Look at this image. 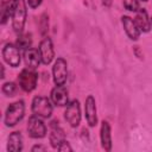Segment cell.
<instances>
[{"label":"cell","instance_id":"1","mask_svg":"<svg viewBox=\"0 0 152 152\" xmlns=\"http://www.w3.org/2000/svg\"><path fill=\"white\" fill-rule=\"evenodd\" d=\"M25 115V102L23 100H18L11 103L5 112L4 122L6 127H14L19 124Z\"/></svg>","mask_w":152,"mask_h":152},{"label":"cell","instance_id":"2","mask_svg":"<svg viewBox=\"0 0 152 152\" xmlns=\"http://www.w3.org/2000/svg\"><path fill=\"white\" fill-rule=\"evenodd\" d=\"M51 99L43 96V95H37L32 99L31 103V110L33 115H37L42 119H50L52 115L53 106H52Z\"/></svg>","mask_w":152,"mask_h":152},{"label":"cell","instance_id":"3","mask_svg":"<svg viewBox=\"0 0 152 152\" xmlns=\"http://www.w3.org/2000/svg\"><path fill=\"white\" fill-rule=\"evenodd\" d=\"M27 1L25 0H15L14 8L12 12V27L15 33H23L25 23H26V17H27V7H26Z\"/></svg>","mask_w":152,"mask_h":152},{"label":"cell","instance_id":"4","mask_svg":"<svg viewBox=\"0 0 152 152\" xmlns=\"http://www.w3.org/2000/svg\"><path fill=\"white\" fill-rule=\"evenodd\" d=\"M37 82H38V74L34 71V69L25 68L18 75L19 87L26 93L33 91L37 87Z\"/></svg>","mask_w":152,"mask_h":152},{"label":"cell","instance_id":"5","mask_svg":"<svg viewBox=\"0 0 152 152\" xmlns=\"http://www.w3.org/2000/svg\"><path fill=\"white\" fill-rule=\"evenodd\" d=\"M27 133L33 139H43L48 133V128L43 119L37 115L30 116L27 121Z\"/></svg>","mask_w":152,"mask_h":152},{"label":"cell","instance_id":"6","mask_svg":"<svg viewBox=\"0 0 152 152\" xmlns=\"http://www.w3.org/2000/svg\"><path fill=\"white\" fill-rule=\"evenodd\" d=\"M68 78V63L64 58L58 57L52 65V80L56 86H64Z\"/></svg>","mask_w":152,"mask_h":152},{"label":"cell","instance_id":"7","mask_svg":"<svg viewBox=\"0 0 152 152\" xmlns=\"http://www.w3.org/2000/svg\"><path fill=\"white\" fill-rule=\"evenodd\" d=\"M81 106L78 100H72L65 106L64 119L71 127H77L81 122Z\"/></svg>","mask_w":152,"mask_h":152},{"label":"cell","instance_id":"8","mask_svg":"<svg viewBox=\"0 0 152 152\" xmlns=\"http://www.w3.org/2000/svg\"><path fill=\"white\" fill-rule=\"evenodd\" d=\"M2 58L12 68L19 66L21 62L20 49L15 44H12V43L5 44V46L2 48Z\"/></svg>","mask_w":152,"mask_h":152},{"label":"cell","instance_id":"9","mask_svg":"<svg viewBox=\"0 0 152 152\" xmlns=\"http://www.w3.org/2000/svg\"><path fill=\"white\" fill-rule=\"evenodd\" d=\"M38 51L42 58V63L45 65H49L55 58V50H53V44L51 38L44 37L39 43Z\"/></svg>","mask_w":152,"mask_h":152},{"label":"cell","instance_id":"10","mask_svg":"<svg viewBox=\"0 0 152 152\" xmlns=\"http://www.w3.org/2000/svg\"><path fill=\"white\" fill-rule=\"evenodd\" d=\"M84 116L89 127H95L97 125V109L93 95H88L84 101Z\"/></svg>","mask_w":152,"mask_h":152},{"label":"cell","instance_id":"11","mask_svg":"<svg viewBox=\"0 0 152 152\" xmlns=\"http://www.w3.org/2000/svg\"><path fill=\"white\" fill-rule=\"evenodd\" d=\"M50 145L52 148H58L59 144L65 140V133L63 128L59 126V122L57 120H53L50 122V134H49Z\"/></svg>","mask_w":152,"mask_h":152},{"label":"cell","instance_id":"12","mask_svg":"<svg viewBox=\"0 0 152 152\" xmlns=\"http://www.w3.org/2000/svg\"><path fill=\"white\" fill-rule=\"evenodd\" d=\"M50 99L55 106L58 107H65L69 103V94L68 89L64 86H55L51 89Z\"/></svg>","mask_w":152,"mask_h":152},{"label":"cell","instance_id":"13","mask_svg":"<svg viewBox=\"0 0 152 152\" xmlns=\"http://www.w3.org/2000/svg\"><path fill=\"white\" fill-rule=\"evenodd\" d=\"M121 24H122V27H124L127 37L131 40H138L140 38V33L141 32L138 28L134 19H132L128 15H122L121 17Z\"/></svg>","mask_w":152,"mask_h":152},{"label":"cell","instance_id":"14","mask_svg":"<svg viewBox=\"0 0 152 152\" xmlns=\"http://www.w3.org/2000/svg\"><path fill=\"white\" fill-rule=\"evenodd\" d=\"M23 58H24L26 68H30V69H34L36 70L39 66V64L42 63V58H40L39 51L36 48H30V49L24 50Z\"/></svg>","mask_w":152,"mask_h":152},{"label":"cell","instance_id":"15","mask_svg":"<svg viewBox=\"0 0 152 152\" xmlns=\"http://www.w3.org/2000/svg\"><path fill=\"white\" fill-rule=\"evenodd\" d=\"M100 141H101V146L104 151H110L112 150V128L110 125L108 124V121H102L101 122V127H100Z\"/></svg>","mask_w":152,"mask_h":152},{"label":"cell","instance_id":"16","mask_svg":"<svg viewBox=\"0 0 152 152\" xmlns=\"http://www.w3.org/2000/svg\"><path fill=\"white\" fill-rule=\"evenodd\" d=\"M134 21H135L138 28L140 30V32L147 33L151 31V20L148 18V14L145 8H140L138 12H135Z\"/></svg>","mask_w":152,"mask_h":152},{"label":"cell","instance_id":"17","mask_svg":"<svg viewBox=\"0 0 152 152\" xmlns=\"http://www.w3.org/2000/svg\"><path fill=\"white\" fill-rule=\"evenodd\" d=\"M23 150V135L20 132L15 131L8 135L7 139V151L8 152H20Z\"/></svg>","mask_w":152,"mask_h":152},{"label":"cell","instance_id":"18","mask_svg":"<svg viewBox=\"0 0 152 152\" xmlns=\"http://www.w3.org/2000/svg\"><path fill=\"white\" fill-rule=\"evenodd\" d=\"M14 4H15V0H7L1 4V10H0V19L1 20L0 21L2 25H5L7 23V20L10 19V17H12Z\"/></svg>","mask_w":152,"mask_h":152},{"label":"cell","instance_id":"19","mask_svg":"<svg viewBox=\"0 0 152 152\" xmlns=\"http://www.w3.org/2000/svg\"><path fill=\"white\" fill-rule=\"evenodd\" d=\"M15 45L23 51L26 50V49H30L31 45H32L31 33H19V36L17 38V42H15Z\"/></svg>","mask_w":152,"mask_h":152},{"label":"cell","instance_id":"20","mask_svg":"<svg viewBox=\"0 0 152 152\" xmlns=\"http://www.w3.org/2000/svg\"><path fill=\"white\" fill-rule=\"evenodd\" d=\"M1 90H2V93H4L6 96L12 97V96H14V95L17 94L18 87H17V84H15L14 82H6V83L2 84Z\"/></svg>","mask_w":152,"mask_h":152},{"label":"cell","instance_id":"21","mask_svg":"<svg viewBox=\"0 0 152 152\" xmlns=\"http://www.w3.org/2000/svg\"><path fill=\"white\" fill-rule=\"evenodd\" d=\"M124 7L129 12H138L140 10V5L138 0H122Z\"/></svg>","mask_w":152,"mask_h":152},{"label":"cell","instance_id":"22","mask_svg":"<svg viewBox=\"0 0 152 152\" xmlns=\"http://www.w3.org/2000/svg\"><path fill=\"white\" fill-rule=\"evenodd\" d=\"M48 15L43 14L42 15V20H40V27H42V34H45L48 27H49V20H48Z\"/></svg>","mask_w":152,"mask_h":152},{"label":"cell","instance_id":"23","mask_svg":"<svg viewBox=\"0 0 152 152\" xmlns=\"http://www.w3.org/2000/svg\"><path fill=\"white\" fill-rule=\"evenodd\" d=\"M57 150H58V151H72V147L69 145V142H68L66 139H65V140H63V141L59 144V146H58Z\"/></svg>","mask_w":152,"mask_h":152},{"label":"cell","instance_id":"24","mask_svg":"<svg viewBox=\"0 0 152 152\" xmlns=\"http://www.w3.org/2000/svg\"><path fill=\"white\" fill-rule=\"evenodd\" d=\"M26 1H27V5L30 8H37L40 6L43 0H26Z\"/></svg>","mask_w":152,"mask_h":152},{"label":"cell","instance_id":"25","mask_svg":"<svg viewBox=\"0 0 152 152\" xmlns=\"http://www.w3.org/2000/svg\"><path fill=\"white\" fill-rule=\"evenodd\" d=\"M46 150H48V147L44 146V145H34V146H32V148H31L32 152H36V151H46Z\"/></svg>","mask_w":152,"mask_h":152},{"label":"cell","instance_id":"26","mask_svg":"<svg viewBox=\"0 0 152 152\" xmlns=\"http://www.w3.org/2000/svg\"><path fill=\"white\" fill-rule=\"evenodd\" d=\"M133 50H134V53L137 55L138 58H141V57H142V53H140V49H139V46H134Z\"/></svg>","mask_w":152,"mask_h":152},{"label":"cell","instance_id":"27","mask_svg":"<svg viewBox=\"0 0 152 152\" xmlns=\"http://www.w3.org/2000/svg\"><path fill=\"white\" fill-rule=\"evenodd\" d=\"M101 2H102V5L104 6V7H110L112 6V0H101Z\"/></svg>","mask_w":152,"mask_h":152},{"label":"cell","instance_id":"28","mask_svg":"<svg viewBox=\"0 0 152 152\" xmlns=\"http://www.w3.org/2000/svg\"><path fill=\"white\" fill-rule=\"evenodd\" d=\"M5 77V68H4V65H1V78H4Z\"/></svg>","mask_w":152,"mask_h":152},{"label":"cell","instance_id":"29","mask_svg":"<svg viewBox=\"0 0 152 152\" xmlns=\"http://www.w3.org/2000/svg\"><path fill=\"white\" fill-rule=\"evenodd\" d=\"M150 20H151V30H152V17L150 18Z\"/></svg>","mask_w":152,"mask_h":152},{"label":"cell","instance_id":"30","mask_svg":"<svg viewBox=\"0 0 152 152\" xmlns=\"http://www.w3.org/2000/svg\"><path fill=\"white\" fill-rule=\"evenodd\" d=\"M141 1H144V2H146V1H148V0H141Z\"/></svg>","mask_w":152,"mask_h":152}]
</instances>
